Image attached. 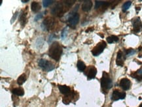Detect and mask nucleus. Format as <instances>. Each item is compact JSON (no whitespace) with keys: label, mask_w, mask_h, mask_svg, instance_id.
I'll list each match as a JSON object with an SVG mask.
<instances>
[{"label":"nucleus","mask_w":142,"mask_h":107,"mask_svg":"<svg viewBox=\"0 0 142 107\" xmlns=\"http://www.w3.org/2000/svg\"><path fill=\"white\" fill-rule=\"evenodd\" d=\"M136 73H137L138 74L140 75V76H142V68H141V69H139V70H138Z\"/></svg>","instance_id":"cd10ccee"},{"label":"nucleus","mask_w":142,"mask_h":107,"mask_svg":"<svg viewBox=\"0 0 142 107\" xmlns=\"http://www.w3.org/2000/svg\"><path fill=\"white\" fill-rule=\"evenodd\" d=\"M62 49L61 46L59 45V43L57 42H54L52 43L49 49V55L50 57L55 61H59L60 56L62 55Z\"/></svg>","instance_id":"f257e3e1"},{"label":"nucleus","mask_w":142,"mask_h":107,"mask_svg":"<svg viewBox=\"0 0 142 107\" xmlns=\"http://www.w3.org/2000/svg\"><path fill=\"white\" fill-rule=\"evenodd\" d=\"M136 53V51L134 50V49H128V50L126 51V56H132V55H134V54Z\"/></svg>","instance_id":"5701e85b"},{"label":"nucleus","mask_w":142,"mask_h":107,"mask_svg":"<svg viewBox=\"0 0 142 107\" xmlns=\"http://www.w3.org/2000/svg\"><path fill=\"white\" fill-rule=\"evenodd\" d=\"M130 81L128 78H123L120 82V86L124 90H128L130 87Z\"/></svg>","instance_id":"9d476101"},{"label":"nucleus","mask_w":142,"mask_h":107,"mask_svg":"<svg viewBox=\"0 0 142 107\" xmlns=\"http://www.w3.org/2000/svg\"><path fill=\"white\" fill-rule=\"evenodd\" d=\"M67 28H64V30H63V32H62V38H64L65 37V36H66V34H67V31H68V30H67Z\"/></svg>","instance_id":"bb28decb"},{"label":"nucleus","mask_w":142,"mask_h":107,"mask_svg":"<svg viewBox=\"0 0 142 107\" xmlns=\"http://www.w3.org/2000/svg\"><path fill=\"white\" fill-rule=\"evenodd\" d=\"M125 97H126L125 92H120L118 90H115L113 92L111 99L113 101H118V99H124Z\"/></svg>","instance_id":"0eeeda50"},{"label":"nucleus","mask_w":142,"mask_h":107,"mask_svg":"<svg viewBox=\"0 0 142 107\" xmlns=\"http://www.w3.org/2000/svg\"><path fill=\"white\" fill-rule=\"evenodd\" d=\"M39 66L42 68L45 71H51L52 70H53L54 69L53 64L52 63L49 62V61H47L45 59H40L39 61Z\"/></svg>","instance_id":"20e7f679"},{"label":"nucleus","mask_w":142,"mask_h":107,"mask_svg":"<svg viewBox=\"0 0 142 107\" xmlns=\"http://www.w3.org/2000/svg\"><path fill=\"white\" fill-rule=\"evenodd\" d=\"M26 79L27 77L26 74H23L20 76H19V77L18 78V80H17V83H18V85H22L26 82Z\"/></svg>","instance_id":"a211bd4d"},{"label":"nucleus","mask_w":142,"mask_h":107,"mask_svg":"<svg viewBox=\"0 0 142 107\" xmlns=\"http://www.w3.org/2000/svg\"><path fill=\"white\" fill-rule=\"evenodd\" d=\"M124 59H123V52H122L121 51H119L117 53V60H116V63H117V65L123 66L124 65Z\"/></svg>","instance_id":"9b49d317"},{"label":"nucleus","mask_w":142,"mask_h":107,"mask_svg":"<svg viewBox=\"0 0 142 107\" xmlns=\"http://www.w3.org/2000/svg\"><path fill=\"white\" fill-rule=\"evenodd\" d=\"M69 23H70V26L72 28H75V26L77 25V23L79 21V15L78 13H75L74 15H73L72 16H71L69 20Z\"/></svg>","instance_id":"1a4fd4ad"},{"label":"nucleus","mask_w":142,"mask_h":107,"mask_svg":"<svg viewBox=\"0 0 142 107\" xmlns=\"http://www.w3.org/2000/svg\"><path fill=\"white\" fill-rule=\"evenodd\" d=\"M25 20H26V15H23L20 17V22H21V23H22V25L25 24V22H26Z\"/></svg>","instance_id":"393cba45"},{"label":"nucleus","mask_w":142,"mask_h":107,"mask_svg":"<svg viewBox=\"0 0 142 107\" xmlns=\"http://www.w3.org/2000/svg\"><path fill=\"white\" fill-rule=\"evenodd\" d=\"M96 73H97V70H96V68H94V67L93 66L91 67V68L89 69V72H88V79L90 80V79L94 78L96 75Z\"/></svg>","instance_id":"4468645a"},{"label":"nucleus","mask_w":142,"mask_h":107,"mask_svg":"<svg viewBox=\"0 0 142 107\" xmlns=\"http://www.w3.org/2000/svg\"><path fill=\"white\" fill-rule=\"evenodd\" d=\"M65 4L68 7H71V5H72L73 4V3L75 2L74 0H72V1H71V0H70V1H65Z\"/></svg>","instance_id":"b1692460"},{"label":"nucleus","mask_w":142,"mask_h":107,"mask_svg":"<svg viewBox=\"0 0 142 107\" xmlns=\"http://www.w3.org/2000/svg\"><path fill=\"white\" fill-rule=\"evenodd\" d=\"M139 107H142V103L140 104V105H139Z\"/></svg>","instance_id":"2f4dec72"},{"label":"nucleus","mask_w":142,"mask_h":107,"mask_svg":"<svg viewBox=\"0 0 142 107\" xmlns=\"http://www.w3.org/2000/svg\"><path fill=\"white\" fill-rule=\"evenodd\" d=\"M118 40V37L115 36H111L110 37H107V42H108L109 43H112L113 42H116Z\"/></svg>","instance_id":"aec40b11"},{"label":"nucleus","mask_w":142,"mask_h":107,"mask_svg":"<svg viewBox=\"0 0 142 107\" xmlns=\"http://www.w3.org/2000/svg\"><path fill=\"white\" fill-rule=\"evenodd\" d=\"M110 5L109 2H103V1H96L95 4V9H97L102 6H107Z\"/></svg>","instance_id":"f3484780"},{"label":"nucleus","mask_w":142,"mask_h":107,"mask_svg":"<svg viewBox=\"0 0 142 107\" xmlns=\"http://www.w3.org/2000/svg\"><path fill=\"white\" fill-rule=\"evenodd\" d=\"M29 2V0H22V2L23 3H26V2Z\"/></svg>","instance_id":"7c9ffc66"},{"label":"nucleus","mask_w":142,"mask_h":107,"mask_svg":"<svg viewBox=\"0 0 142 107\" xmlns=\"http://www.w3.org/2000/svg\"><path fill=\"white\" fill-rule=\"evenodd\" d=\"M41 5L40 4L37 2H34L31 3V9L32 11L35 13H37L41 10Z\"/></svg>","instance_id":"2eb2a0df"},{"label":"nucleus","mask_w":142,"mask_h":107,"mask_svg":"<svg viewBox=\"0 0 142 107\" xmlns=\"http://www.w3.org/2000/svg\"><path fill=\"white\" fill-rule=\"evenodd\" d=\"M54 20L53 18L51 17H47L43 21V26L45 29L47 30H50L52 28V26H54Z\"/></svg>","instance_id":"39448f33"},{"label":"nucleus","mask_w":142,"mask_h":107,"mask_svg":"<svg viewBox=\"0 0 142 107\" xmlns=\"http://www.w3.org/2000/svg\"><path fill=\"white\" fill-rule=\"evenodd\" d=\"M52 2H53V1H52V0H45V1H43V7H49L50 4H52Z\"/></svg>","instance_id":"4be33fe9"},{"label":"nucleus","mask_w":142,"mask_h":107,"mask_svg":"<svg viewBox=\"0 0 142 107\" xmlns=\"http://www.w3.org/2000/svg\"><path fill=\"white\" fill-rule=\"evenodd\" d=\"M58 88H59V90L61 92V93L64 94V95H69L70 93V91H71L70 88L68 86H67V85H58Z\"/></svg>","instance_id":"ddd939ff"},{"label":"nucleus","mask_w":142,"mask_h":107,"mask_svg":"<svg viewBox=\"0 0 142 107\" xmlns=\"http://www.w3.org/2000/svg\"><path fill=\"white\" fill-rule=\"evenodd\" d=\"M64 11V7L61 3H58L56 4L54 7L52 8L51 9V13L52 15H56V16H60L61 13H63Z\"/></svg>","instance_id":"423d86ee"},{"label":"nucleus","mask_w":142,"mask_h":107,"mask_svg":"<svg viewBox=\"0 0 142 107\" xmlns=\"http://www.w3.org/2000/svg\"><path fill=\"white\" fill-rule=\"evenodd\" d=\"M136 78L137 79L138 81H140V80H142V76H136Z\"/></svg>","instance_id":"c756f323"},{"label":"nucleus","mask_w":142,"mask_h":107,"mask_svg":"<svg viewBox=\"0 0 142 107\" xmlns=\"http://www.w3.org/2000/svg\"><path fill=\"white\" fill-rule=\"evenodd\" d=\"M92 7V2L91 1H84L82 5V9L84 11H89Z\"/></svg>","instance_id":"f8f14e48"},{"label":"nucleus","mask_w":142,"mask_h":107,"mask_svg":"<svg viewBox=\"0 0 142 107\" xmlns=\"http://www.w3.org/2000/svg\"><path fill=\"white\" fill-rule=\"evenodd\" d=\"M101 86L104 91H107L112 87V81L107 73H103V76L101 79Z\"/></svg>","instance_id":"f03ea898"},{"label":"nucleus","mask_w":142,"mask_h":107,"mask_svg":"<svg viewBox=\"0 0 142 107\" xmlns=\"http://www.w3.org/2000/svg\"><path fill=\"white\" fill-rule=\"evenodd\" d=\"M131 4H132V2H126V3H124V4L123 5V11H127L128 9H129V7H130Z\"/></svg>","instance_id":"412c9836"},{"label":"nucleus","mask_w":142,"mask_h":107,"mask_svg":"<svg viewBox=\"0 0 142 107\" xmlns=\"http://www.w3.org/2000/svg\"><path fill=\"white\" fill-rule=\"evenodd\" d=\"M43 13H39L38 15H36V18H35V21H37L39 19H40V18H41L42 17H43Z\"/></svg>","instance_id":"a878e982"},{"label":"nucleus","mask_w":142,"mask_h":107,"mask_svg":"<svg viewBox=\"0 0 142 107\" xmlns=\"http://www.w3.org/2000/svg\"><path fill=\"white\" fill-rule=\"evenodd\" d=\"M77 68H78L79 71H84L86 69V66L84 64V63L83 62H82L81 61H79L77 63Z\"/></svg>","instance_id":"6ab92c4d"},{"label":"nucleus","mask_w":142,"mask_h":107,"mask_svg":"<svg viewBox=\"0 0 142 107\" xmlns=\"http://www.w3.org/2000/svg\"><path fill=\"white\" fill-rule=\"evenodd\" d=\"M12 93L15 95H18V96H23L24 94V89L21 87L15 88L12 90Z\"/></svg>","instance_id":"dca6fc26"},{"label":"nucleus","mask_w":142,"mask_h":107,"mask_svg":"<svg viewBox=\"0 0 142 107\" xmlns=\"http://www.w3.org/2000/svg\"><path fill=\"white\" fill-rule=\"evenodd\" d=\"M16 16H17V13H16L15 14V16H13V17L12 21H11V23H13V21H15V18L16 17Z\"/></svg>","instance_id":"c85d7f7f"},{"label":"nucleus","mask_w":142,"mask_h":107,"mask_svg":"<svg viewBox=\"0 0 142 107\" xmlns=\"http://www.w3.org/2000/svg\"><path fill=\"white\" fill-rule=\"evenodd\" d=\"M133 28L135 32H139L142 30V22L139 18H136L133 21Z\"/></svg>","instance_id":"6e6552de"},{"label":"nucleus","mask_w":142,"mask_h":107,"mask_svg":"<svg viewBox=\"0 0 142 107\" xmlns=\"http://www.w3.org/2000/svg\"><path fill=\"white\" fill-rule=\"evenodd\" d=\"M106 47V43L104 41L100 42L98 44L96 45V46L94 47L93 49L92 50V53L94 56H98L100 55L103 51L104 49Z\"/></svg>","instance_id":"7ed1b4c3"}]
</instances>
